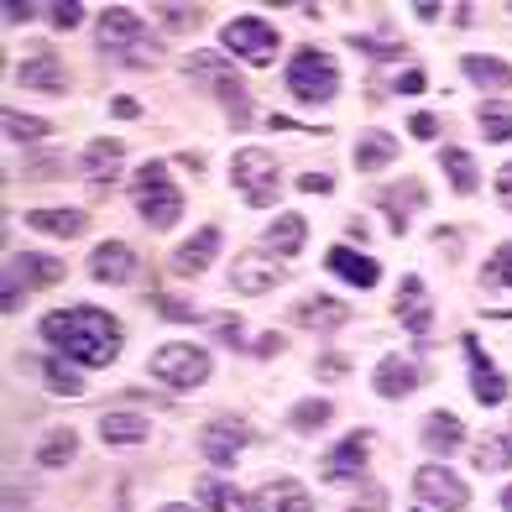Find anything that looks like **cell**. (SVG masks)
<instances>
[{
    "instance_id": "cell-1",
    "label": "cell",
    "mask_w": 512,
    "mask_h": 512,
    "mask_svg": "<svg viewBox=\"0 0 512 512\" xmlns=\"http://www.w3.org/2000/svg\"><path fill=\"white\" fill-rule=\"evenodd\" d=\"M42 340H48L63 361H79V366H110L121 356V324H115V314L84 309V304L53 309L42 319Z\"/></svg>"
},
{
    "instance_id": "cell-2",
    "label": "cell",
    "mask_w": 512,
    "mask_h": 512,
    "mask_svg": "<svg viewBox=\"0 0 512 512\" xmlns=\"http://www.w3.org/2000/svg\"><path fill=\"white\" fill-rule=\"evenodd\" d=\"M288 95L298 105H330L340 95V68L324 48H298L288 63Z\"/></svg>"
},
{
    "instance_id": "cell-3",
    "label": "cell",
    "mask_w": 512,
    "mask_h": 512,
    "mask_svg": "<svg viewBox=\"0 0 512 512\" xmlns=\"http://www.w3.org/2000/svg\"><path fill=\"white\" fill-rule=\"evenodd\" d=\"M136 209H142V220H147L152 230L178 225L183 194H178V183L168 178V168H162V162H147V168L136 173Z\"/></svg>"
},
{
    "instance_id": "cell-4",
    "label": "cell",
    "mask_w": 512,
    "mask_h": 512,
    "mask_svg": "<svg viewBox=\"0 0 512 512\" xmlns=\"http://www.w3.org/2000/svg\"><path fill=\"white\" fill-rule=\"evenodd\" d=\"M152 377L157 382H168V387H183V392H194L209 382V356L199 351V345H162V351L152 356Z\"/></svg>"
},
{
    "instance_id": "cell-5",
    "label": "cell",
    "mask_w": 512,
    "mask_h": 512,
    "mask_svg": "<svg viewBox=\"0 0 512 512\" xmlns=\"http://www.w3.org/2000/svg\"><path fill=\"white\" fill-rule=\"evenodd\" d=\"M21 283H37V288L63 283V262H53V256H42V251H16L6 262V298H0L6 314L21 309Z\"/></svg>"
},
{
    "instance_id": "cell-6",
    "label": "cell",
    "mask_w": 512,
    "mask_h": 512,
    "mask_svg": "<svg viewBox=\"0 0 512 512\" xmlns=\"http://www.w3.org/2000/svg\"><path fill=\"white\" fill-rule=\"evenodd\" d=\"M230 183L246 194V204H272L277 199V183H272V157L262 147H241L236 157H230Z\"/></svg>"
},
{
    "instance_id": "cell-7",
    "label": "cell",
    "mask_w": 512,
    "mask_h": 512,
    "mask_svg": "<svg viewBox=\"0 0 512 512\" xmlns=\"http://www.w3.org/2000/svg\"><path fill=\"white\" fill-rule=\"evenodd\" d=\"M189 74H199V79L215 84V100H220V105H230V121H236V126H246V121H251L246 84H241V79L225 68V58H215V53H199V58H189Z\"/></svg>"
},
{
    "instance_id": "cell-8",
    "label": "cell",
    "mask_w": 512,
    "mask_h": 512,
    "mask_svg": "<svg viewBox=\"0 0 512 512\" xmlns=\"http://www.w3.org/2000/svg\"><path fill=\"white\" fill-rule=\"evenodd\" d=\"M225 48L246 63H272L277 58V32L262 16H236V21H225Z\"/></svg>"
},
{
    "instance_id": "cell-9",
    "label": "cell",
    "mask_w": 512,
    "mask_h": 512,
    "mask_svg": "<svg viewBox=\"0 0 512 512\" xmlns=\"http://www.w3.org/2000/svg\"><path fill=\"white\" fill-rule=\"evenodd\" d=\"M413 492L434 512H460L465 502H471V486H465L455 471H445V465H424V471L413 476Z\"/></svg>"
},
{
    "instance_id": "cell-10",
    "label": "cell",
    "mask_w": 512,
    "mask_h": 512,
    "mask_svg": "<svg viewBox=\"0 0 512 512\" xmlns=\"http://www.w3.org/2000/svg\"><path fill=\"white\" fill-rule=\"evenodd\" d=\"M460 345H465V361H471V392H476V403H486V408L507 403V377L492 366V356L481 351V340H476V335H465Z\"/></svg>"
},
{
    "instance_id": "cell-11",
    "label": "cell",
    "mask_w": 512,
    "mask_h": 512,
    "mask_svg": "<svg viewBox=\"0 0 512 512\" xmlns=\"http://www.w3.org/2000/svg\"><path fill=\"white\" fill-rule=\"evenodd\" d=\"M95 42H100V53H126V48L142 53V16L126 11V6L100 11V32H95Z\"/></svg>"
},
{
    "instance_id": "cell-12",
    "label": "cell",
    "mask_w": 512,
    "mask_h": 512,
    "mask_svg": "<svg viewBox=\"0 0 512 512\" xmlns=\"http://www.w3.org/2000/svg\"><path fill=\"white\" fill-rule=\"evenodd\" d=\"M251 445V429L246 424H236V418H215V424H209L204 434H199V450L209 455V460H215V465H225V471H230V465H236V455Z\"/></svg>"
},
{
    "instance_id": "cell-13",
    "label": "cell",
    "mask_w": 512,
    "mask_h": 512,
    "mask_svg": "<svg viewBox=\"0 0 512 512\" xmlns=\"http://www.w3.org/2000/svg\"><path fill=\"white\" fill-rule=\"evenodd\" d=\"M230 283H236V293L256 298V293H272L277 283H283V267L267 262L262 251H241V256H236V267H230Z\"/></svg>"
},
{
    "instance_id": "cell-14",
    "label": "cell",
    "mask_w": 512,
    "mask_h": 512,
    "mask_svg": "<svg viewBox=\"0 0 512 512\" xmlns=\"http://www.w3.org/2000/svg\"><path fill=\"white\" fill-rule=\"evenodd\" d=\"M366 445H371L366 429H356L351 439H340V445H335L330 455H324V465H319L324 481H330V486H340V481H356V476L366 471Z\"/></svg>"
},
{
    "instance_id": "cell-15",
    "label": "cell",
    "mask_w": 512,
    "mask_h": 512,
    "mask_svg": "<svg viewBox=\"0 0 512 512\" xmlns=\"http://www.w3.org/2000/svg\"><path fill=\"white\" fill-rule=\"evenodd\" d=\"M251 512H314V502H309V492H304V481L272 476L262 492L251 497Z\"/></svg>"
},
{
    "instance_id": "cell-16",
    "label": "cell",
    "mask_w": 512,
    "mask_h": 512,
    "mask_svg": "<svg viewBox=\"0 0 512 512\" xmlns=\"http://www.w3.org/2000/svg\"><path fill=\"white\" fill-rule=\"evenodd\" d=\"M215 251H220V225H204V230H194V236L173 251V272L178 277H199V272H209Z\"/></svg>"
},
{
    "instance_id": "cell-17",
    "label": "cell",
    "mask_w": 512,
    "mask_h": 512,
    "mask_svg": "<svg viewBox=\"0 0 512 512\" xmlns=\"http://www.w3.org/2000/svg\"><path fill=\"white\" fill-rule=\"evenodd\" d=\"M131 272H136V251L126 241H105L89 256V277L95 283H131Z\"/></svg>"
},
{
    "instance_id": "cell-18",
    "label": "cell",
    "mask_w": 512,
    "mask_h": 512,
    "mask_svg": "<svg viewBox=\"0 0 512 512\" xmlns=\"http://www.w3.org/2000/svg\"><path fill=\"white\" fill-rule=\"evenodd\" d=\"M324 267H330L335 277H345L351 288H377L382 283V267L371 262L366 251H351V246H335L330 256H324Z\"/></svg>"
},
{
    "instance_id": "cell-19",
    "label": "cell",
    "mask_w": 512,
    "mask_h": 512,
    "mask_svg": "<svg viewBox=\"0 0 512 512\" xmlns=\"http://www.w3.org/2000/svg\"><path fill=\"white\" fill-rule=\"evenodd\" d=\"M460 74L471 79L476 89H486V95H507V89H512V63L486 58V53H465L460 58Z\"/></svg>"
},
{
    "instance_id": "cell-20",
    "label": "cell",
    "mask_w": 512,
    "mask_h": 512,
    "mask_svg": "<svg viewBox=\"0 0 512 512\" xmlns=\"http://www.w3.org/2000/svg\"><path fill=\"white\" fill-rule=\"evenodd\" d=\"M16 84L21 89H48V95H63L68 74H63V63L53 53H37V58H27V63L16 68Z\"/></svg>"
},
{
    "instance_id": "cell-21",
    "label": "cell",
    "mask_w": 512,
    "mask_h": 512,
    "mask_svg": "<svg viewBox=\"0 0 512 512\" xmlns=\"http://www.w3.org/2000/svg\"><path fill=\"white\" fill-rule=\"evenodd\" d=\"M293 319L304 324V330H340V324L351 319V304H335L330 293H314V298H304V304L293 309Z\"/></svg>"
},
{
    "instance_id": "cell-22",
    "label": "cell",
    "mask_w": 512,
    "mask_h": 512,
    "mask_svg": "<svg viewBox=\"0 0 512 512\" xmlns=\"http://www.w3.org/2000/svg\"><path fill=\"white\" fill-rule=\"evenodd\" d=\"M27 225H32V230H42V236L74 241V236H84L89 215H84V209H32V215H27Z\"/></svg>"
},
{
    "instance_id": "cell-23",
    "label": "cell",
    "mask_w": 512,
    "mask_h": 512,
    "mask_svg": "<svg viewBox=\"0 0 512 512\" xmlns=\"http://www.w3.org/2000/svg\"><path fill=\"white\" fill-rule=\"evenodd\" d=\"M398 319L408 324L413 335H429L434 304H424V283H418V277H403V288H398Z\"/></svg>"
},
{
    "instance_id": "cell-24",
    "label": "cell",
    "mask_w": 512,
    "mask_h": 512,
    "mask_svg": "<svg viewBox=\"0 0 512 512\" xmlns=\"http://www.w3.org/2000/svg\"><path fill=\"white\" fill-rule=\"evenodd\" d=\"M262 241H267V256H293L298 246L309 241V220L304 215H277Z\"/></svg>"
},
{
    "instance_id": "cell-25",
    "label": "cell",
    "mask_w": 512,
    "mask_h": 512,
    "mask_svg": "<svg viewBox=\"0 0 512 512\" xmlns=\"http://www.w3.org/2000/svg\"><path fill=\"white\" fill-rule=\"evenodd\" d=\"M84 173L95 178V183H110L115 173H121V142H110V136H95V142L84 147Z\"/></svg>"
},
{
    "instance_id": "cell-26",
    "label": "cell",
    "mask_w": 512,
    "mask_h": 512,
    "mask_svg": "<svg viewBox=\"0 0 512 512\" xmlns=\"http://www.w3.org/2000/svg\"><path fill=\"white\" fill-rule=\"evenodd\" d=\"M413 387H418V366H413V361L387 356V361L377 366V392H382V398H408Z\"/></svg>"
},
{
    "instance_id": "cell-27",
    "label": "cell",
    "mask_w": 512,
    "mask_h": 512,
    "mask_svg": "<svg viewBox=\"0 0 512 512\" xmlns=\"http://www.w3.org/2000/svg\"><path fill=\"white\" fill-rule=\"evenodd\" d=\"M100 439L105 445H142L147 418L142 413H100Z\"/></svg>"
},
{
    "instance_id": "cell-28",
    "label": "cell",
    "mask_w": 512,
    "mask_h": 512,
    "mask_svg": "<svg viewBox=\"0 0 512 512\" xmlns=\"http://www.w3.org/2000/svg\"><path fill=\"white\" fill-rule=\"evenodd\" d=\"M424 445H429L434 455H450V450H460V445H465L460 418H455V413H429V418H424Z\"/></svg>"
},
{
    "instance_id": "cell-29",
    "label": "cell",
    "mask_w": 512,
    "mask_h": 512,
    "mask_svg": "<svg viewBox=\"0 0 512 512\" xmlns=\"http://www.w3.org/2000/svg\"><path fill=\"white\" fill-rule=\"evenodd\" d=\"M476 121H481V131H486V142H512V105L502 100V95H486L481 105H476Z\"/></svg>"
},
{
    "instance_id": "cell-30",
    "label": "cell",
    "mask_w": 512,
    "mask_h": 512,
    "mask_svg": "<svg viewBox=\"0 0 512 512\" xmlns=\"http://www.w3.org/2000/svg\"><path fill=\"white\" fill-rule=\"evenodd\" d=\"M199 502L209 507V512H251V497H241L230 481H220V476H204L199 481Z\"/></svg>"
},
{
    "instance_id": "cell-31",
    "label": "cell",
    "mask_w": 512,
    "mask_h": 512,
    "mask_svg": "<svg viewBox=\"0 0 512 512\" xmlns=\"http://www.w3.org/2000/svg\"><path fill=\"white\" fill-rule=\"evenodd\" d=\"M74 455H79V434H74V429H53V434L37 445V465H42V471H63Z\"/></svg>"
},
{
    "instance_id": "cell-32",
    "label": "cell",
    "mask_w": 512,
    "mask_h": 512,
    "mask_svg": "<svg viewBox=\"0 0 512 512\" xmlns=\"http://www.w3.org/2000/svg\"><path fill=\"white\" fill-rule=\"evenodd\" d=\"M392 157H398V142H392L387 131H366L361 142H356V168H361V173H377V168H387Z\"/></svg>"
},
{
    "instance_id": "cell-33",
    "label": "cell",
    "mask_w": 512,
    "mask_h": 512,
    "mask_svg": "<svg viewBox=\"0 0 512 512\" xmlns=\"http://www.w3.org/2000/svg\"><path fill=\"white\" fill-rule=\"evenodd\" d=\"M439 162H445V173H450V189H455V194H476L481 173H476V157H471V152L445 147V152H439Z\"/></svg>"
},
{
    "instance_id": "cell-34",
    "label": "cell",
    "mask_w": 512,
    "mask_h": 512,
    "mask_svg": "<svg viewBox=\"0 0 512 512\" xmlns=\"http://www.w3.org/2000/svg\"><path fill=\"white\" fill-rule=\"evenodd\" d=\"M507 465H512V439L507 434L476 439V471H507Z\"/></svg>"
},
{
    "instance_id": "cell-35",
    "label": "cell",
    "mask_w": 512,
    "mask_h": 512,
    "mask_svg": "<svg viewBox=\"0 0 512 512\" xmlns=\"http://www.w3.org/2000/svg\"><path fill=\"white\" fill-rule=\"evenodd\" d=\"M6 136L11 142H42V136H53V126L48 121H37V115H21V110H6Z\"/></svg>"
},
{
    "instance_id": "cell-36",
    "label": "cell",
    "mask_w": 512,
    "mask_h": 512,
    "mask_svg": "<svg viewBox=\"0 0 512 512\" xmlns=\"http://www.w3.org/2000/svg\"><path fill=\"white\" fill-rule=\"evenodd\" d=\"M42 377H48V387L58 392V398H79V392H84V382H79V371L68 366L63 356H53L48 366H42Z\"/></svg>"
},
{
    "instance_id": "cell-37",
    "label": "cell",
    "mask_w": 512,
    "mask_h": 512,
    "mask_svg": "<svg viewBox=\"0 0 512 512\" xmlns=\"http://www.w3.org/2000/svg\"><path fill=\"white\" fill-rule=\"evenodd\" d=\"M288 424H293L298 434H314L319 424H330V403H324V398H304V403L288 413Z\"/></svg>"
},
{
    "instance_id": "cell-38",
    "label": "cell",
    "mask_w": 512,
    "mask_h": 512,
    "mask_svg": "<svg viewBox=\"0 0 512 512\" xmlns=\"http://www.w3.org/2000/svg\"><path fill=\"white\" fill-rule=\"evenodd\" d=\"M486 283H492V288H512V241H502L492 251V262H486Z\"/></svg>"
},
{
    "instance_id": "cell-39",
    "label": "cell",
    "mask_w": 512,
    "mask_h": 512,
    "mask_svg": "<svg viewBox=\"0 0 512 512\" xmlns=\"http://www.w3.org/2000/svg\"><path fill=\"white\" fill-rule=\"evenodd\" d=\"M48 11H53V27H58V32H74L79 21H84V6H79V0H53Z\"/></svg>"
},
{
    "instance_id": "cell-40",
    "label": "cell",
    "mask_w": 512,
    "mask_h": 512,
    "mask_svg": "<svg viewBox=\"0 0 512 512\" xmlns=\"http://www.w3.org/2000/svg\"><path fill=\"white\" fill-rule=\"evenodd\" d=\"M351 512H387V492L382 486H366V492L351 502Z\"/></svg>"
},
{
    "instance_id": "cell-41",
    "label": "cell",
    "mask_w": 512,
    "mask_h": 512,
    "mask_svg": "<svg viewBox=\"0 0 512 512\" xmlns=\"http://www.w3.org/2000/svg\"><path fill=\"white\" fill-rule=\"evenodd\" d=\"M157 11H162V21H168L173 32H178V27H194V21H199L194 6H157Z\"/></svg>"
},
{
    "instance_id": "cell-42",
    "label": "cell",
    "mask_w": 512,
    "mask_h": 512,
    "mask_svg": "<svg viewBox=\"0 0 512 512\" xmlns=\"http://www.w3.org/2000/svg\"><path fill=\"white\" fill-rule=\"evenodd\" d=\"M408 131L418 136V142H434V136H439V121H434V115H429V110H418V115H413V121H408Z\"/></svg>"
},
{
    "instance_id": "cell-43",
    "label": "cell",
    "mask_w": 512,
    "mask_h": 512,
    "mask_svg": "<svg viewBox=\"0 0 512 512\" xmlns=\"http://www.w3.org/2000/svg\"><path fill=\"white\" fill-rule=\"evenodd\" d=\"M63 173V157H37L27 162V178H58Z\"/></svg>"
},
{
    "instance_id": "cell-44",
    "label": "cell",
    "mask_w": 512,
    "mask_h": 512,
    "mask_svg": "<svg viewBox=\"0 0 512 512\" xmlns=\"http://www.w3.org/2000/svg\"><path fill=\"white\" fill-rule=\"evenodd\" d=\"M157 309H162V319H199V309L178 304V298H157Z\"/></svg>"
},
{
    "instance_id": "cell-45",
    "label": "cell",
    "mask_w": 512,
    "mask_h": 512,
    "mask_svg": "<svg viewBox=\"0 0 512 512\" xmlns=\"http://www.w3.org/2000/svg\"><path fill=\"white\" fill-rule=\"evenodd\" d=\"M298 189H304V194H330L335 178L330 173H304V178H298Z\"/></svg>"
},
{
    "instance_id": "cell-46",
    "label": "cell",
    "mask_w": 512,
    "mask_h": 512,
    "mask_svg": "<svg viewBox=\"0 0 512 512\" xmlns=\"http://www.w3.org/2000/svg\"><path fill=\"white\" fill-rule=\"evenodd\" d=\"M37 6H32V0H6V21H11V27H21V21H27Z\"/></svg>"
},
{
    "instance_id": "cell-47",
    "label": "cell",
    "mask_w": 512,
    "mask_h": 512,
    "mask_svg": "<svg viewBox=\"0 0 512 512\" xmlns=\"http://www.w3.org/2000/svg\"><path fill=\"white\" fill-rule=\"evenodd\" d=\"M345 371H351V361H345V356H324L319 361V377H345Z\"/></svg>"
},
{
    "instance_id": "cell-48",
    "label": "cell",
    "mask_w": 512,
    "mask_h": 512,
    "mask_svg": "<svg viewBox=\"0 0 512 512\" xmlns=\"http://www.w3.org/2000/svg\"><path fill=\"white\" fill-rule=\"evenodd\" d=\"M251 351H256V356H277V351H283V335H256Z\"/></svg>"
},
{
    "instance_id": "cell-49",
    "label": "cell",
    "mask_w": 512,
    "mask_h": 512,
    "mask_svg": "<svg viewBox=\"0 0 512 512\" xmlns=\"http://www.w3.org/2000/svg\"><path fill=\"white\" fill-rule=\"evenodd\" d=\"M418 89H424V74H418V68H408V74L398 79V95H418Z\"/></svg>"
},
{
    "instance_id": "cell-50",
    "label": "cell",
    "mask_w": 512,
    "mask_h": 512,
    "mask_svg": "<svg viewBox=\"0 0 512 512\" xmlns=\"http://www.w3.org/2000/svg\"><path fill=\"white\" fill-rule=\"evenodd\" d=\"M497 199H502V204L512 209V162H507V168L497 173Z\"/></svg>"
},
{
    "instance_id": "cell-51",
    "label": "cell",
    "mask_w": 512,
    "mask_h": 512,
    "mask_svg": "<svg viewBox=\"0 0 512 512\" xmlns=\"http://www.w3.org/2000/svg\"><path fill=\"white\" fill-rule=\"evenodd\" d=\"M110 110H115V115H121V121H131V115H142V105H136V100H115Z\"/></svg>"
},
{
    "instance_id": "cell-52",
    "label": "cell",
    "mask_w": 512,
    "mask_h": 512,
    "mask_svg": "<svg viewBox=\"0 0 512 512\" xmlns=\"http://www.w3.org/2000/svg\"><path fill=\"white\" fill-rule=\"evenodd\" d=\"M413 16H418V21H434V16H439V6H434V0H418Z\"/></svg>"
},
{
    "instance_id": "cell-53",
    "label": "cell",
    "mask_w": 512,
    "mask_h": 512,
    "mask_svg": "<svg viewBox=\"0 0 512 512\" xmlns=\"http://www.w3.org/2000/svg\"><path fill=\"white\" fill-rule=\"evenodd\" d=\"M502 507H507V512H512V486H507V492H502Z\"/></svg>"
},
{
    "instance_id": "cell-54",
    "label": "cell",
    "mask_w": 512,
    "mask_h": 512,
    "mask_svg": "<svg viewBox=\"0 0 512 512\" xmlns=\"http://www.w3.org/2000/svg\"><path fill=\"white\" fill-rule=\"evenodd\" d=\"M162 512H183V507H162Z\"/></svg>"
}]
</instances>
